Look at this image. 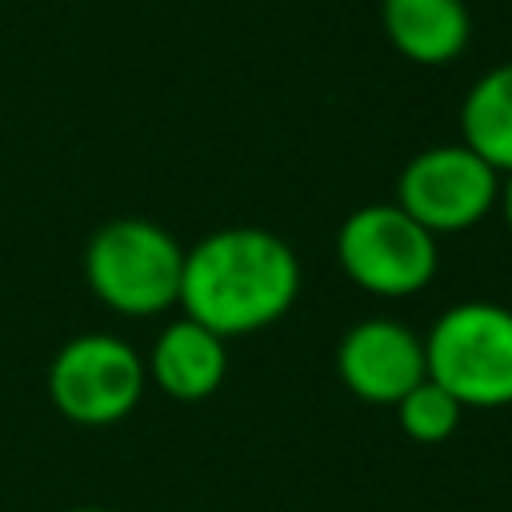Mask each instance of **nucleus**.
<instances>
[{
    "mask_svg": "<svg viewBox=\"0 0 512 512\" xmlns=\"http://www.w3.org/2000/svg\"><path fill=\"white\" fill-rule=\"evenodd\" d=\"M428 380L464 408L512 404V308L496 300H460L444 308L424 336Z\"/></svg>",
    "mask_w": 512,
    "mask_h": 512,
    "instance_id": "nucleus-3",
    "label": "nucleus"
},
{
    "mask_svg": "<svg viewBox=\"0 0 512 512\" xmlns=\"http://www.w3.org/2000/svg\"><path fill=\"white\" fill-rule=\"evenodd\" d=\"M392 408H396L400 432H404L408 440H416V444H440V440H448V436L460 428L464 412H468L448 388H440V384L428 380V376H424L412 392H404Z\"/></svg>",
    "mask_w": 512,
    "mask_h": 512,
    "instance_id": "nucleus-11",
    "label": "nucleus"
},
{
    "mask_svg": "<svg viewBox=\"0 0 512 512\" xmlns=\"http://www.w3.org/2000/svg\"><path fill=\"white\" fill-rule=\"evenodd\" d=\"M144 384V356L112 332H80L64 340L48 364L52 408L80 428H108L132 416Z\"/></svg>",
    "mask_w": 512,
    "mask_h": 512,
    "instance_id": "nucleus-5",
    "label": "nucleus"
},
{
    "mask_svg": "<svg viewBox=\"0 0 512 512\" xmlns=\"http://www.w3.org/2000/svg\"><path fill=\"white\" fill-rule=\"evenodd\" d=\"M496 208H500L504 228L512 232V172H508V176H500V196H496Z\"/></svg>",
    "mask_w": 512,
    "mask_h": 512,
    "instance_id": "nucleus-12",
    "label": "nucleus"
},
{
    "mask_svg": "<svg viewBox=\"0 0 512 512\" xmlns=\"http://www.w3.org/2000/svg\"><path fill=\"white\" fill-rule=\"evenodd\" d=\"M336 376L364 404H396L428 376L424 336L392 316L356 320L336 344Z\"/></svg>",
    "mask_w": 512,
    "mask_h": 512,
    "instance_id": "nucleus-7",
    "label": "nucleus"
},
{
    "mask_svg": "<svg viewBox=\"0 0 512 512\" xmlns=\"http://www.w3.org/2000/svg\"><path fill=\"white\" fill-rule=\"evenodd\" d=\"M460 144L500 176L512 172V60L480 72L460 100Z\"/></svg>",
    "mask_w": 512,
    "mask_h": 512,
    "instance_id": "nucleus-10",
    "label": "nucleus"
},
{
    "mask_svg": "<svg viewBox=\"0 0 512 512\" xmlns=\"http://www.w3.org/2000/svg\"><path fill=\"white\" fill-rule=\"evenodd\" d=\"M144 372H148V384H156L168 400H184V404L208 400L228 376L224 336H216L212 328L180 312L156 332L144 356Z\"/></svg>",
    "mask_w": 512,
    "mask_h": 512,
    "instance_id": "nucleus-8",
    "label": "nucleus"
},
{
    "mask_svg": "<svg viewBox=\"0 0 512 512\" xmlns=\"http://www.w3.org/2000/svg\"><path fill=\"white\" fill-rule=\"evenodd\" d=\"M184 244L156 220L116 216L88 236L84 280L116 316H160L180 304Z\"/></svg>",
    "mask_w": 512,
    "mask_h": 512,
    "instance_id": "nucleus-2",
    "label": "nucleus"
},
{
    "mask_svg": "<svg viewBox=\"0 0 512 512\" xmlns=\"http://www.w3.org/2000/svg\"><path fill=\"white\" fill-rule=\"evenodd\" d=\"M68 512H108V508H96V504H84V508H68Z\"/></svg>",
    "mask_w": 512,
    "mask_h": 512,
    "instance_id": "nucleus-13",
    "label": "nucleus"
},
{
    "mask_svg": "<svg viewBox=\"0 0 512 512\" xmlns=\"http://www.w3.org/2000/svg\"><path fill=\"white\" fill-rule=\"evenodd\" d=\"M336 260L360 292L404 300L432 284L440 248L436 236L420 228L396 200H384L344 216L336 228Z\"/></svg>",
    "mask_w": 512,
    "mask_h": 512,
    "instance_id": "nucleus-4",
    "label": "nucleus"
},
{
    "mask_svg": "<svg viewBox=\"0 0 512 512\" xmlns=\"http://www.w3.org/2000/svg\"><path fill=\"white\" fill-rule=\"evenodd\" d=\"M496 196L500 172L460 140L420 148L396 176V204L432 236L476 228L496 208Z\"/></svg>",
    "mask_w": 512,
    "mask_h": 512,
    "instance_id": "nucleus-6",
    "label": "nucleus"
},
{
    "mask_svg": "<svg viewBox=\"0 0 512 512\" xmlns=\"http://www.w3.org/2000/svg\"><path fill=\"white\" fill-rule=\"evenodd\" d=\"M300 260L288 240L256 224H228L184 248L180 312L216 336H252L288 316Z\"/></svg>",
    "mask_w": 512,
    "mask_h": 512,
    "instance_id": "nucleus-1",
    "label": "nucleus"
},
{
    "mask_svg": "<svg viewBox=\"0 0 512 512\" xmlns=\"http://www.w3.org/2000/svg\"><path fill=\"white\" fill-rule=\"evenodd\" d=\"M388 44L424 68H444L464 56L472 40V12L464 0H380Z\"/></svg>",
    "mask_w": 512,
    "mask_h": 512,
    "instance_id": "nucleus-9",
    "label": "nucleus"
}]
</instances>
